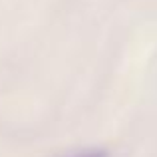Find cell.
Segmentation results:
<instances>
[{"label":"cell","mask_w":157,"mask_h":157,"mask_svg":"<svg viewBox=\"0 0 157 157\" xmlns=\"http://www.w3.org/2000/svg\"><path fill=\"white\" fill-rule=\"evenodd\" d=\"M68 157H109V151L104 149V147H88V149L76 151V153H72Z\"/></svg>","instance_id":"1"}]
</instances>
